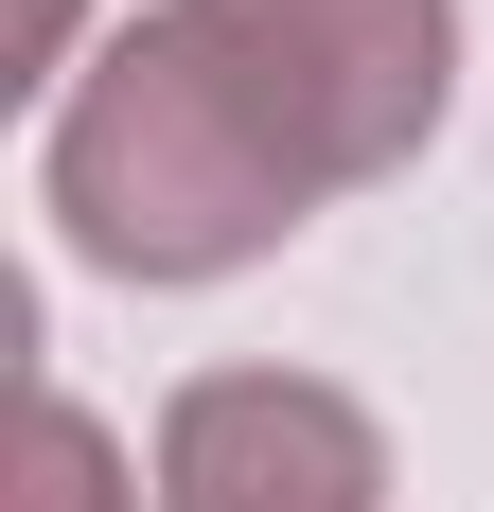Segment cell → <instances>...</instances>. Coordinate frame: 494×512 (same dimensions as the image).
Here are the masks:
<instances>
[{
	"instance_id": "cell-2",
	"label": "cell",
	"mask_w": 494,
	"mask_h": 512,
	"mask_svg": "<svg viewBox=\"0 0 494 512\" xmlns=\"http://www.w3.org/2000/svg\"><path fill=\"white\" fill-rule=\"evenodd\" d=\"M177 36L265 106V142L318 195L406 177L442 89H459V0H177Z\"/></svg>"
},
{
	"instance_id": "cell-5",
	"label": "cell",
	"mask_w": 494,
	"mask_h": 512,
	"mask_svg": "<svg viewBox=\"0 0 494 512\" xmlns=\"http://www.w3.org/2000/svg\"><path fill=\"white\" fill-rule=\"evenodd\" d=\"M53 53H71V0H18V89H36Z\"/></svg>"
},
{
	"instance_id": "cell-4",
	"label": "cell",
	"mask_w": 494,
	"mask_h": 512,
	"mask_svg": "<svg viewBox=\"0 0 494 512\" xmlns=\"http://www.w3.org/2000/svg\"><path fill=\"white\" fill-rule=\"evenodd\" d=\"M0 512H142V495H124V442H106L71 389H36V407H18V495Z\"/></svg>"
},
{
	"instance_id": "cell-1",
	"label": "cell",
	"mask_w": 494,
	"mask_h": 512,
	"mask_svg": "<svg viewBox=\"0 0 494 512\" xmlns=\"http://www.w3.org/2000/svg\"><path fill=\"white\" fill-rule=\"evenodd\" d=\"M36 177H53V212H71V248L124 265V283H230V265H265L300 212H318V177L265 142V106L177 36V0L124 18V36L71 71Z\"/></svg>"
},
{
	"instance_id": "cell-3",
	"label": "cell",
	"mask_w": 494,
	"mask_h": 512,
	"mask_svg": "<svg viewBox=\"0 0 494 512\" xmlns=\"http://www.w3.org/2000/svg\"><path fill=\"white\" fill-rule=\"evenodd\" d=\"M159 512H389V424L318 371H195L159 407Z\"/></svg>"
}]
</instances>
